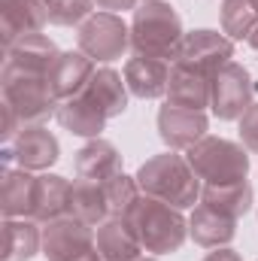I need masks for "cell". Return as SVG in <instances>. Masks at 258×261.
<instances>
[{
	"mask_svg": "<svg viewBox=\"0 0 258 261\" xmlns=\"http://www.w3.org/2000/svg\"><path fill=\"white\" fill-rule=\"evenodd\" d=\"M0 103H3V128L0 140L12 143L18 130L40 128L58 113V97L49 88V76H18V79H3L0 82Z\"/></svg>",
	"mask_w": 258,
	"mask_h": 261,
	"instance_id": "1",
	"label": "cell"
},
{
	"mask_svg": "<svg viewBox=\"0 0 258 261\" xmlns=\"http://www.w3.org/2000/svg\"><path fill=\"white\" fill-rule=\"evenodd\" d=\"M183 18L164 0H143L131 18V49L134 55H149L161 61H176L183 46Z\"/></svg>",
	"mask_w": 258,
	"mask_h": 261,
	"instance_id": "2",
	"label": "cell"
},
{
	"mask_svg": "<svg viewBox=\"0 0 258 261\" xmlns=\"http://www.w3.org/2000/svg\"><path fill=\"white\" fill-rule=\"evenodd\" d=\"M137 186H140L143 195L167 200V203H173L179 210L194 206L200 200V189H203L197 173L189 164V158L173 152V149L143 161L140 170H137Z\"/></svg>",
	"mask_w": 258,
	"mask_h": 261,
	"instance_id": "3",
	"label": "cell"
},
{
	"mask_svg": "<svg viewBox=\"0 0 258 261\" xmlns=\"http://www.w3.org/2000/svg\"><path fill=\"white\" fill-rule=\"evenodd\" d=\"M125 219L134 228L143 252H155V255L176 252L189 237V219L183 216V210L158 197L140 195Z\"/></svg>",
	"mask_w": 258,
	"mask_h": 261,
	"instance_id": "4",
	"label": "cell"
},
{
	"mask_svg": "<svg viewBox=\"0 0 258 261\" xmlns=\"http://www.w3.org/2000/svg\"><path fill=\"white\" fill-rule=\"evenodd\" d=\"M249 149L243 143L225 137H203L186 152L192 170L203 186H225L240 182L249 176Z\"/></svg>",
	"mask_w": 258,
	"mask_h": 261,
	"instance_id": "5",
	"label": "cell"
},
{
	"mask_svg": "<svg viewBox=\"0 0 258 261\" xmlns=\"http://www.w3.org/2000/svg\"><path fill=\"white\" fill-rule=\"evenodd\" d=\"M258 85L249 70L237 61L225 64L210 79V110L219 122H240L243 113L252 107Z\"/></svg>",
	"mask_w": 258,
	"mask_h": 261,
	"instance_id": "6",
	"label": "cell"
},
{
	"mask_svg": "<svg viewBox=\"0 0 258 261\" xmlns=\"http://www.w3.org/2000/svg\"><path fill=\"white\" fill-rule=\"evenodd\" d=\"M131 49V28L116 12H94L79 24V52L94 64H110Z\"/></svg>",
	"mask_w": 258,
	"mask_h": 261,
	"instance_id": "7",
	"label": "cell"
},
{
	"mask_svg": "<svg viewBox=\"0 0 258 261\" xmlns=\"http://www.w3.org/2000/svg\"><path fill=\"white\" fill-rule=\"evenodd\" d=\"M231 58H234V40L219 34V31L200 28V31H192V34L183 37L179 55H176L173 64L213 79L225 64H231Z\"/></svg>",
	"mask_w": 258,
	"mask_h": 261,
	"instance_id": "8",
	"label": "cell"
},
{
	"mask_svg": "<svg viewBox=\"0 0 258 261\" xmlns=\"http://www.w3.org/2000/svg\"><path fill=\"white\" fill-rule=\"evenodd\" d=\"M58 46L46 37V34H31L15 40L12 46L3 49V70H0V82L3 79H18V76H49L52 64L58 61Z\"/></svg>",
	"mask_w": 258,
	"mask_h": 261,
	"instance_id": "9",
	"label": "cell"
},
{
	"mask_svg": "<svg viewBox=\"0 0 258 261\" xmlns=\"http://www.w3.org/2000/svg\"><path fill=\"white\" fill-rule=\"evenodd\" d=\"M0 155H3V170H9V164L15 161L21 170L37 173V170H49L58 161L61 146H58V137L52 130L46 125H40V128L18 130V137L12 143H3Z\"/></svg>",
	"mask_w": 258,
	"mask_h": 261,
	"instance_id": "10",
	"label": "cell"
},
{
	"mask_svg": "<svg viewBox=\"0 0 258 261\" xmlns=\"http://www.w3.org/2000/svg\"><path fill=\"white\" fill-rule=\"evenodd\" d=\"M91 249H94V228L91 225H85L73 216H61V219L43 225L46 261H73Z\"/></svg>",
	"mask_w": 258,
	"mask_h": 261,
	"instance_id": "11",
	"label": "cell"
},
{
	"mask_svg": "<svg viewBox=\"0 0 258 261\" xmlns=\"http://www.w3.org/2000/svg\"><path fill=\"white\" fill-rule=\"evenodd\" d=\"M207 128H210V122H207L203 110L176 107L170 100L158 110V137L173 152H189L197 140L207 137Z\"/></svg>",
	"mask_w": 258,
	"mask_h": 261,
	"instance_id": "12",
	"label": "cell"
},
{
	"mask_svg": "<svg viewBox=\"0 0 258 261\" xmlns=\"http://www.w3.org/2000/svg\"><path fill=\"white\" fill-rule=\"evenodd\" d=\"M49 24V6L43 0H0V34L3 49L21 37L43 34Z\"/></svg>",
	"mask_w": 258,
	"mask_h": 261,
	"instance_id": "13",
	"label": "cell"
},
{
	"mask_svg": "<svg viewBox=\"0 0 258 261\" xmlns=\"http://www.w3.org/2000/svg\"><path fill=\"white\" fill-rule=\"evenodd\" d=\"M170 61H161V58H149V55H134L125 64V82H128V91L140 100H158L167 94V85H170Z\"/></svg>",
	"mask_w": 258,
	"mask_h": 261,
	"instance_id": "14",
	"label": "cell"
},
{
	"mask_svg": "<svg viewBox=\"0 0 258 261\" xmlns=\"http://www.w3.org/2000/svg\"><path fill=\"white\" fill-rule=\"evenodd\" d=\"M94 70H97V64H94L85 52H79V49H76V52H61L58 61L49 70V88H52V94H55L58 100L79 97V94L88 88Z\"/></svg>",
	"mask_w": 258,
	"mask_h": 261,
	"instance_id": "15",
	"label": "cell"
},
{
	"mask_svg": "<svg viewBox=\"0 0 258 261\" xmlns=\"http://www.w3.org/2000/svg\"><path fill=\"white\" fill-rule=\"evenodd\" d=\"M37 186L40 176L21 167L3 170V186H0V213L3 219H34L37 213Z\"/></svg>",
	"mask_w": 258,
	"mask_h": 261,
	"instance_id": "16",
	"label": "cell"
},
{
	"mask_svg": "<svg viewBox=\"0 0 258 261\" xmlns=\"http://www.w3.org/2000/svg\"><path fill=\"white\" fill-rule=\"evenodd\" d=\"M73 170L79 179H94V182H110L113 176L125 173L122 170V155L119 149L110 143V140H88L79 152H76V161H73Z\"/></svg>",
	"mask_w": 258,
	"mask_h": 261,
	"instance_id": "17",
	"label": "cell"
},
{
	"mask_svg": "<svg viewBox=\"0 0 258 261\" xmlns=\"http://www.w3.org/2000/svg\"><path fill=\"white\" fill-rule=\"evenodd\" d=\"M58 125L76 137H85V140H94L100 137V130L107 128V113L88 97V91H82L79 97H70V100H61L58 103V113H55Z\"/></svg>",
	"mask_w": 258,
	"mask_h": 261,
	"instance_id": "18",
	"label": "cell"
},
{
	"mask_svg": "<svg viewBox=\"0 0 258 261\" xmlns=\"http://www.w3.org/2000/svg\"><path fill=\"white\" fill-rule=\"evenodd\" d=\"M94 246L104 255V261H137L143 255V246L128 225V219L110 216L94 228Z\"/></svg>",
	"mask_w": 258,
	"mask_h": 261,
	"instance_id": "19",
	"label": "cell"
},
{
	"mask_svg": "<svg viewBox=\"0 0 258 261\" xmlns=\"http://www.w3.org/2000/svg\"><path fill=\"white\" fill-rule=\"evenodd\" d=\"M189 237L203 249L228 246L237 237V219H228L219 210H213L207 203H197L192 210V216H189Z\"/></svg>",
	"mask_w": 258,
	"mask_h": 261,
	"instance_id": "20",
	"label": "cell"
},
{
	"mask_svg": "<svg viewBox=\"0 0 258 261\" xmlns=\"http://www.w3.org/2000/svg\"><path fill=\"white\" fill-rule=\"evenodd\" d=\"M37 252H43V228H37V219H3L0 261H31Z\"/></svg>",
	"mask_w": 258,
	"mask_h": 261,
	"instance_id": "21",
	"label": "cell"
},
{
	"mask_svg": "<svg viewBox=\"0 0 258 261\" xmlns=\"http://www.w3.org/2000/svg\"><path fill=\"white\" fill-rule=\"evenodd\" d=\"M70 216L97 228L100 222L110 219V203H107V186L94 179H73L70 189Z\"/></svg>",
	"mask_w": 258,
	"mask_h": 261,
	"instance_id": "22",
	"label": "cell"
},
{
	"mask_svg": "<svg viewBox=\"0 0 258 261\" xmlns=\"http://www.w3.org/2000/svg\"><path fill=\"white\" fill-rule=\"evenodd\" d=\"M85 91L107 113V119H116V116H122L128 110V82L113 67H97Z\"/></svg>",
	"mask_w": 258,
	"mask_h": 261,
	"instance_id": "23",
	"label": "cell"
},
{
	"mask_svg": "<svg viewBox=\"0 0 258 261\" xmlns=\"http://www.w3.org/2000/svg\"><path fill=\"white\" fill-rule=\"evenodd\" d=\"M252 182L249 179H240V182H225V186H203L200 189V203L219 210L222 216L228 219H243L249 210H252Z\"/></svg>",
	"mask_w": 258,
	"mask_h": 261,
	"instance_id": "24",
	"label": "cell"
},
{
	"mask_svg": "<svg viewBox=\"0 0 258 261\" xmlns=\"http://www.w3.org/2000/svg\"><path fill=\"white\" fill-rule=\"evenodd\" d=\"M70 189H73V182L64 179V176H58V173H40L34 219L40 225H46V222L61 219V216H70Z\"/></svg>",
	"mask_w": 258,
	"mask_h": 261,
	"instance_id": "25",
	"label": "cell"
},
{
	"mask_svg": "<svg viewBox=\"0 0 258 261\" xmlns=\"http://www.w3.org/2000/svg\"><path fill=\"white\" fill-rule=\"evenodd\" d=\"M167 100L176 103V107H189V110H207L210 107V79L173 64L170 85H167Z\"/></svg>",
	"mask_w": 258,
	"mask_h": 261,
	"instance_id": "26",
	"label": "cell"
},
{
	"mask_svg": "<svg viewBox=\"0 0 258 261\" xmlns=\"http://www.w3.org/2000/svg\"><path fill=\"white\" fill-rule=\"evenodd\" d=\"M222 34L231 40H249L258 28V9L252 0H222L219 6Z\"/></svg>",
	"mask_w": 258,
	"mask_h": 261,
	"instance_id": "27",
	"label": "cell"
},
{
	"mask_svg": "<svg viewBox=\"0 0 258 261\" xmlns=\"http://www.w3.org/2000/svg\"><path fill=\"white\" fill-rule=\"evenodd\" d=\"M104 186H107L110 216H119V219H125L131 213V206L137 203V197L143 195L140 186H137V176H128V173H119V176H113V179L104 182Z\"/></svg>",
	"mask_w": 258,
	"mask_h": 261,
	"instance_id": "28",
	"label": "cell"
},
{
	"mask_svg": "<svg viewBox=\"0 0 258 261\" xmlns=\"http://www.w3.org/2000/svg\"><path fill=\"white\" fill-rule=\"evenodd\" d=\"M94 0H52L49 3V21L58 28H79L85 18L94 15Z\"/></svg>",
	"mask_w": 258,
	"mask_h": 261,
	"instance_id": "29",
	"label": "cell"
},
{
	"mask_svg": "<svg viewBox=\"0 0 258 261\" xmlns=\"http://www.w3.org/2000/svg\"><path fill=\"white\" fill-rule=\"evenodd\" d=\"M240 143L258 155V103H252L240 119Z\"/></svg>",
	"mask_w": 258,
	"mask_h": 261,
	"instance_id": "30",
	"label": "cell"
},
{
	"mask_svg": "<svg viewBox=\"0 0 258 261\" xmlns=\"http://www.w3.org/2000/svg\"><path fill=\"white\" fill-rule=\"evenodd\" d=\"M94 3H97L104 12H116V15L125 12V9H137V6H140V0H94Z\"/></svg>",
	"mask_w": 258,
	"mask_h": 261,
	"instance_id": "31",
	"label": "cell"
},
{
	"mask_svg": "<svg viewBox=\"0 0 258 261\" xmlns=\"http://www.w3.org/2000/svg\"><path fill=\"white\" fill-rule=\"evenodd\" d=\"M203 261H243V258H240V252H237V249H231V246H219V249L207 252Z\"/></svg>",
	"mask_w": 258,
	"mask_h": 261,
	"instance_id": "32",
	"label": "cell"
},
{
	"mask_svg": "<svg viewBox=\"0 0 258 261\" xmlns=\"http://www.w3.org/2000/svg\"><path fill=\"white\" fill-rule=\"evenodd\" d=\"M73 261H104V255L97 252V246L91 249V252H85V255H79V258H73Z\"/></svg>",
	"mask_w": 258,
	"mask_h": 261,
	"instance_id": "33",
	"label": "cell"
},
{
	"mask_svg": "<svg viewBox=\"0 0 258 261\" xmlns=\"http://www.w3.org/2000/svg\"><path fill=\"white\" fill-rule=\"evenodd\" d=\"M249 46H252V52H255V55H258V28H255V34L249 37Z\"/></svg>",
	"mask_w": 258,
	"mask_h": 261,
	"instance_id": "34",
	"label": "cell"
},
{
	"mask_svg": "<svg viewBox=\"0 0 258 261\" xmlns=\"http://www.w3.org/2000/svg\"><path fill=\"white\" fill-rule=\"evenodd\" d=\"M137 261H158V258H143V255H140V258H137Z\"/></svg>",
	"mask_w": 258,
	"mask_h": 261,
	"instance_id": "35",
	"label": "cell"
},
{
	"mask_svg": "<svg viewBox=\"0 0 258 261\" xmlns=\"http://www.w3.org/2000/svg\"><path fill=\"white\" fill-rule=\"evenodd\" d=\"M252 6H255V9H258V0H252Z\"/></svg>",
	"mask_w": 258,
	"mask_h": 261,
	"instance_id": "36",
	"label": "cell"
},
{
	"mask_svg": "<svg viewBox=\"0 0 258 261\" xmlns=\"http://www.w3.org/2000/svg\"><path fill=\"white\" fill-rule=\"evenodd\" d=\"M43 3H46V6H49V3H52V0H43Z\"/></svg>",
	"mask_w": 258,
	"mask_h": 261,
	"instance_id": "37",
	"label": "cell"
},
{
	"mask_svg": "<svg viewBox=\"0 0 258 261\" xmlns=\"http://www.w3.org/2000/svg\"><path fill=\"white\" fill-rule=\"evenodd\" d=\"M140 3H143V0H140Z\"/></svg>",
	"mask_w": 258,
	"mask_h": 261,
	"instance_id": "38",
	"label": "cell"
}]
</instances>
